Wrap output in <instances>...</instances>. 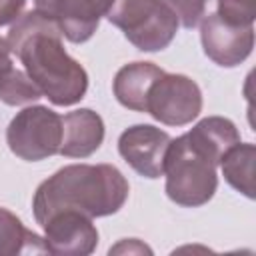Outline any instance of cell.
<instances>
[{"label":"cell","instance_id":"cell-15","mask_svg":"<svg viewBox=\"0 0 256 256\" xmlns=\"http://www.w3.org/2000/svg\"><path fill=\"white\" fill-rule=\"evenodd\" d=\"M30 252H48L44 238L24 228L20 218H16L10 210L0 208V256H16Z\"/></svg>","mask_w":256,"mask_h":256},{"label":"cell","instance_id":"cell-16","mask_svg":"<svg viewBox=\"0 0 256 256\" xmlns=\"http://www.w3.org/2000/svg\"><path fill=\"white\" fill-rule=\"evenodd\" d=\"M42 96L40 88L30 80V76L18 68H14L10 74H6L0 80V100L10 106H20L34 102Z\"/></svg>","mask_w":256,"mask_h":256},{"label":"cell","instance_id":"cell-8","mask_svg":"<svg viewBox=\"0 0 256 256\" xmlns=\"http://www.w3.org/2000/svg\"><path fill=\"white\" fill-rule=\"evenodd\" d=\"M110 0H34L36 10L52 20L70 42H86L106 14Z\"/></svg>","mask_w":256,"mask_h":256},{"label":"cell","instance_id":"cell-6","mask_svg":"<svg viewBox=\"0 0 256 256\" xmlns=\"http://www.w3.org/2000/svg\"><path fill=\"white\" fill-rule=\"evenodd\" d=\"M202 110V92L198 84L184 74H162L150 88L146 112L162 124L184 126Z\"/></svg>","mask_w":256,"mask_h":256},{"label":"cell","instance_id":"cell-10","mask_svg":"<svg viewBox=\"0 0 256 256\" xmlns=\"http://www.w3.org/2000/svg\"><path fill=\"white\" fill-rule=\"evenodd\" d=\"M170 136L150 124H136L120 134L118 150L122 158L142 176L158 178L164 174V158Z\"/></svg>","mask_w":256,"mask_h":256},{"label":"cell","instance_id":"cell-4","mask_svg":"<svg viewBox=\"0 0 256 256\" xmlns=\"http://www.w3.org/2000/svg\"><path fill=\"white\" fill-rule=\"evenodd\" d=\"M104 16L144 52L166 48L178 30V18L162 0H110Z\"/></svg>","mask_w":256,"mask_h":256},{"label":"cell","instance_id":"cell-12","mask_svg":"<svg viewBox=\"0 0 256 256\" xmlns=\"http://www.w3.org/2000/svg\"><path fill=\"white\" fill-rule=\"evenodd\" d=\"M162 74L164 70L150 62L126 64L114 78V96L122 106L136 112H146L148 92Z\"/></svg>","mask_w":256,"mask_h":256},{"label":"cell","instance_id":"cell-17","mask_svg":"<svg viewBox=\"0 0 256 256\" xmlns=\"http://www.w3.org/2000/svg\"><path fill=\"white\" fill-rule=\"evenodd\" d=\"M218 16L234 26H252L256 0H218Z\"/></svg>","mask_w":256,"mask_h":256},{"label":"cell","instance_id":"cell-14","mask_svg":"<svg viewBox=\"0 0 256 256\" xmlns=\"http://www.w3.org/2000/svg\"><path fill=\"white\" fill-rule=\"evenodd\" d=\"M254 160H256L254 144H240V142L228 148L220 160L228 184L248 198H254Z\"/></svg>","mask_w":256,"mask_h":256},{"label":"cell","instance_id":"cell-20","mask_svg":"<svg viewBox=\"0 0 256 256\" xmlns=\"http://www.w3.org/2000/svg\"><path fill=\"white\" fill-rule=\"evenodd\" d=\"M14 70V62H12V50L6 42V38L0 36V80L10 74Z\"/></svg>","mask_w":256,"mask_h":256},{"label":"cell","instance_id":"cell-1","mask_svg":"<svg viewBox=\"0 0 256 256\" xmlns=\"http://www.w3.org/2000/svg\"><path fill=\"white\" fill-rule=\"evenodd\" d=\"M6 42L24 64L30 80L56 106H70L84 98L86 70L68 56L60 28L38 10L22 14L10 28Z\"/></svg>","mask_w":256,"mask_h":256},{"label":"cell","instance_id":"cell-19","mask_svg":"<svg viewBox=\"0 0 256 256\" xmlns=\"http://www.w3.org/2000/svg\"><path fill=\"white\" fill-rule=\"evenodd\" d=\"M26 8V0H0V26L16 22Z\"/></svg>","mask_w":256,"mask_h":256},{"label":"cell","instance_id":"cell-3","mask_svg":"<svg viewBox=\"0 0 256 256\" xmlns=\"http://www.w3.org/2000/svg\"><path fill=\"white\" fill-rule=\"evenodd\" d=\"M166 194L180 206H202L206 204L218 186L216 164L194 150L186 136L170 140L166 158Z\"/></svg>","mask_w":256,"mask_h":256},{"label":"cell","instance_id":"cell-2","mask_svg":"<svg viewBox=\"0 0 256 256\" xmlns=\"http://www.w3.org/2000/svg\"><path fill=\"white\" fill-rule=\"evenodd\" d=\"M128 198V182L112 164H72L44 180L34 194V218L42 224L60 210L90 218L118 212Z\"/></svg>","mask_w":256,"mask_h":256},{"label":"cell","instance_id":"cell-7","mask_svg":"<svg viewBox=\"0 0 256 256\" xmlns=\"http://www.w3.org/2000/svg\"><path fill=\"white\" fill-rule=\"evenodd\" d=\"M44 244L52 254L86 256L94 252L98 244V230L92 218L76 210H60L48 216L42 224Z\"/></svg>","mask_w":256,"mask_h":256},{"label":"cell","instance_id":"cell-5","mask_svg":"<svg viewBox=\"0 0 256 256\" xmlns=\"http://www.w3.org/2000/svg\"><path fill=\"white\" fill-rule=\"evenodd\" d=\"M6 140L10 150L28 162L54 156L62 144V116L46 106L24 108L8 124Z\"/></svg>","mask_w":256,"mask_h":256},{"label":"cell","instance_id":"cell-18","mask_svg":"<svg viewBox=\"0 0 256 256\" xmlns=\"http://www.w3.org/2000/svg\"><path fill=\"white\" fill-rule=\"evenodd\" d=\"M178 18V22L184 28H194L206 10V2L208 0H162Z\"/></svg>","mask_w":256,"mask_h":256},{"label":"cell","instance_id":"cell-11","mask_svg":"<svg viewBox=\"0 0 256 256\" xmlns=\"http://www.w3.org/2000/svg\"><path fill=\"white\" fill-rule=\"evenodd\" d=\"M102 140L104 122L94 110L82 108L62 116V144L58 154L70 158H86L100 148Z\"/></svg>","mask_w":256,"mask_h":256},{"label":"cell","instance_id":"cell-9","mask_svg":"<svg viewBox=\"0 0 256 256\" xmlns=\"http://www.w3.org/2000/svg\"><path fill=\"white\" fill-rule=\"evenodd\" d=\"M204 54L220 66H238L244 62L254 46L252 26H234L224 22L218 14H208L200 26Z\"/></svg>","mask_w":256,"mask_h":256},{"label":"cell","instance_id":"cell-13","mask_svg":"<svg viewBox=\"0 0 256 256\" xmlns=\"http://www.w3.org/2000/svg\"><path fill=\"white\" fill-rule=\"evenodd\" d=\"M184 136L194 150H198L202 156L212 160L216 166L220 164L226 150L232 148L236 142H240V134L236 126L228 118H222V116H210V118L200 120Z\"/></svg>","mask_w":256,"mask_h":256}]
</instances>
